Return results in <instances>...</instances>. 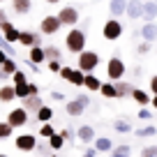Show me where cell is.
Masks as SVG:
<instances>
[{
    "mask_svg": "<svg viewBox=\"0 0 157 157\" xmlns=\"http://www.w3.org/2000/svg\"><path fill=\"white\" fill-rule=\"evenodd\" d=\"M65 46H67L69 53H81V51H86V33L78 28H72L67 33V37H65Z\"/></svg>",
    "mask_w": 157,
    "mask_h": 157,
    "instance_id": "1",
    "label": "cell"
},
{
    "mask_svg": "<svg viewBox=\"0 0 157 157\" xmlns=\"http://www.w3.org/2000/svg\"><path fill=\"white\" fill-rule=\"evenodd\" d=\"M76 67L78 69H83L86 74H90V72H95V69L99 67V53L97 51H81L78 53V58H76Z\"/></svg>",
    "mask_w": 157,
    "mask_h": 157,
    "instance_id": "2",
    "label": "cell"
},
{
    "mask_svg": "<svg viewBox=\"0 0 157 157\" xmlns=\"http://www.w3.org/2000/svg\"><path fill=\"white\" fill-rule=\"evenodd\" d=\"M125 72H127V67H125V63H123L120 56L109 58V63H106V76H109V81H120V78L125 76Z\"/></svg>",
    "mask_w": 157,
    "mask_h": 157,
    "instance_id": "3",
    "label": "cell"
},
{
    "mask_svg": "<svg viewBox=\"0 0 157 157\" xmlns=\"http://www.w3.org/2000/svg\"><path fill=\"white\" fill-rule=\"evenodd\" d=\"M102 35H104L106 42H116V39H120V37H123V23H120L118 19H109L106 23H104V28H102Z\"/></svg>",
    "mask_w": 157,
    "mask_h": 157,
    "instance_id": "4",
    "label": "cell"
},
{
    "mask_svg": "<svg viewBox=\"0 0 157 157\" xmlns=\"http://www.w3.org/2000/svg\"><path fill=\"white\" fill-rule=\"evenodd\" d=\"M63 28V23H60V19H58V14H49V16H44L42 19V23H39V30H42V35H56L58 30Z\"/></svg>",
    "mask_w": 157,
    "mask_h": 157,
    "instance_id": "5",
    "label": "cell"
},
{
    "mask_svg": "<svg viewBox=\"0 0 157 157\" xmlns=\"http://www.w3.org/2000/svg\"><path fill=\"white\" fill-rule=\"evenodd\" d=\"M7 123H10L12 127H23V125H28V111H25L23 106L12 109V111L7 113Z\"/></svg>",
    "mask_w": 157,
    "mask_h": 157,
    "instance_id": "6",
    "label": "cell"
},
{
    "mask_svg": "<svg viewBox=\"0 0 157 157\" xmlns=\"http://www.w3.org/2000/svg\"><path fill=\"white\" fill-rule=\"evenodd\" d=\"M58 19H60V23H63V25L74 28V25L78 23V10H76V7H72V5H67V7H63V10L58 12Z\"/></svg>",
    "mask_w": 157,
    "mask_h": 157,
    "instance_id": "7",
    "label": "cell"
},
{
    "mask_svg": "<svg viewBox=\"0 0 157 157\" xmlns=\"http://www.w3.org/2000/svg\"><path fill=\"white\" fill-rule=\"evenodd\" d=\"M19 44L30 49V46H42V33H33V30H21Z\"/></svg>",
    "mask_w": 157,
    "mask_h": 157,
    "instance_id": "8",
    "label": "cell"
},
{
    "mask_svg": "<svg viewBox=\"0 0 157 157\" xmlns=\"http://www.w3.org/2000/svg\"><path fill=\"white\" fill-rule=\"evenodd\" d=\"M16 148H19L21 152H30L37 148V139H35V134H19L16 136Z\"/></svg>",
    "mask_w": 157,
    "mask_h": 157,
    "instance_id": "9",
    "label": "cell"
},
{
    "mask_svg": "<svg viewBox=\"0 0 157 157\" xmlns=\"http://www.w3.org/2000/svg\"><path fill=\"white\" fill-rule=\"evenodd\" d=\"M125 16L132 19V21L143 19V0H127V12H125Z\"/></svg>",
    "mask_w": 157,
    "mask_h": 157,
    "instance_id": "10",
    "label": "cell"
},
{
    "mask_svg": "<svg viewBox=\"0 0 157 157\" xmlns=\"http://www.w3.org/2000/svg\"><path fill=\"white\" fill-rule=\"evenodd\" d=\"M0 33L5 35V39L10 42V44H16L19 42V37H21V30L16 28L12 21H7V23H2V28H0Z\"/></svg>",
    "mask_w": 157,
    "mask_h": 157,
    "instance_id": "11",
    "label": "cell"
},
{
    "mask_svg": "<svg viewBox=\"0 0 157 157\" xmlns=\"http://www.w3.org/2000/svg\"><path fill=\"white\" fill-rule=\"evenodd\" d=\"M127 12V0H109V14L113 19H120Z\"/></svg>",
    "mask_w": 157,
    "mask_h": 157,
    "instance_id": "12",
    "label": "cell"
},
{
    "mask_svg": "<svg viewBox=\"0 0 157 157\" xmlns=\"http://www.w3.org/2000/svg\"><path fill=\"white\" fill-rule=\"evenodd\" d=\"M28 60H30L33 65H42V63H46L44 46H30V51H28Z\"/></svg>",
    "mask_w": 157,
    "mask_h": 157,
    "instance_id": "13",
    "label": "cell"
},
{
    "mask_svg": "<svg viewBox=\"0 0 157 157\" xmlns=\"http://www.w3.org/2000/svg\"><path fill=\"white\" fill-rule=\"evenodd\" d=\"M21 102H23V109H25V111H35V113L44 106V102H42V97H39V95H28V97L21 99Z\"/></svg>",
    "mask_w": 157,
    "mask_h": 157,
    "instance_id": "14",
    "label": "cell"
},
{
    "mask_svg": "<svg viewBox=\"0 0 157 157\" xmlns=\"http://www.w3.org/2000/svg\"><path fill=\"white\" fill-rule=\"evenodd\" d=\"M141 37L146 39V42H155V39H157V23H155V21H146V23H143Z\"/></svg>",
    "mask_w": 157,
    "mask_h": 157,
    "instance_id": "15",
    "label": "cell"
},
{
    "mask_svg": "<svg viewBox=\"0 0 157 157\" xmlns=\"http://www.w3.org/2000/svg\"><path fill=\"white\" fill-rule=\"evenodd\" d=\"M83 111H86V106L78 102V99H69V102L65 104V113H67V116H72V118H78Z\"/></svg>",
    "mask_w": 157,
    "mask_h": 157,
    "instance_id": "16",
    "label": "cell"
},
{
    "mask_svg": "<svg viewBox=\"0 0 157 157\" xmlns=\"http://www.w3.org/2000/svg\"><path fill=\"white\" fill-rule=\"evenodd\" d=\"M76 136H78V141H83V143H90V141H95V127H90V125H81V127L76 129Z\"/></svg>",
    "mask_w": 157,
    "mask_h": 157,
    "instance_id": "17",
    "label": "cell"
},
{
    "mask_svg": "<svg viewBox=\"0 0 157 157\" xmlns=\"http://www.w3.org/2000/svg\"><path fill=\"white\" fill-rule=\"evenodd\" d=\"M129 97H132V99H134L136 104H141V106H148V104L152 102V97H150V95L146 93V90H141V88H134Z\"/></svg>",
    "mask_w": 157,
    "mask_h": 157,
    "instance_id": "18",
    "label": "cell"
},
{
    "mask_svg": "<svg viewBox=\"0 0 157 157\" xmlns=\"http://www.w3.org/2000/svg\"><path fill=\"white\" fill-rule=\"evenodd\" d=\"M143 19L146 21H155L157 19V2L155 0H146V2H143Z\"/></svg>",
    "mask_w": 157,
    "mask_h": 157,
    "instance_id": "19",
    "label": "cell"
},
{
    "mask_svg": "<svg viewBox=\"0 0 157 157\" xmlns=\"http://www.w3.org/2000/svg\"><path fill=\"white\" fill-rule=\"evenodd\" d=\"M12 10L23 16V14H28V12L33 10V0H12Z\"/></svg>",
    "mask_w": 157,
    "mask_h": 157,
    "instance_id": "20",
    "label": "cell"
},
{
    "mask_svg": "<svg viewBox=\"0 0 157 157\" xmlns=\"http://www.w3.org/2000/svg\"><path fill=\"white\" fill-rule=\"evenodd\" d=\"M83 88H88L90 93H99V88H102V81H99L97 76H95L93 72L86 74V81H83Z\"/></svg>",
    "mask_w": 157,
    "mask_h": 157,
    "instance_id": "21",
    "label": "cell"
},
{
    "mask_svg": "<svg viewBox=\"0 0 157 157\" xmlns=\"http://www.w3.org/2000/svg\"><path fill=\"white\" fill-rule=\"evenodd\" d=\"M12 99H16V86H0V102H12Z\"/></svg>",
    "mask_w": 157,
    "mask_h": 157,
    "instance_id": "22",
    "label": "cell"
},
{
    "mask_svg": "<svg viewBox=\"0 0 157 157\" xmlns=\"http://www.w3.org/2000/svg\"><path fill=\"white\" fill-rule=\"evenodd\" d=\"M95 148H97V152H111L113 141L109 136H99V139H95Z\"/></svg>",
    "mask_w": 157,
    "mask_h": 157,
    "instance_id": "23",
    "label": "cell"
},
{
    "mask_svg": "<svg viewBox=\"0 0 157 157\" xmlns=\"http://www.w3.org/2000/svg\"><path fill=\"white\" fill-rule=\"evenodd\" d=\"M113 83H116V90H118V99H125L127 97V95H132V86L129 83H125V81H113Z\"/></svg>",
    "mask_w": 157,
    "mask_h": 157,
    "instance_id": "24",
    "label": "cell"
},
{
    "mask_svg": "<svg viewBox=\"0 0 157 157\" xmlns=\"http://www.w3.org/2000/svg\"><path fill=\"white\" fill-rule=\"evenodd\" d=\"M83 81H86V72L78 69V67H74V74H72V78H69V83L76 86V88H83Z\"/></svg>",
    "mask_w": 157,
    "mask_h": 157,
    "instance_id": "25",
    "label": "cell"
},
{
    "mask_svg": "<svg viewBox=\"0 0 157 157\" xmlns=\"http://www.w3.org/2000/svg\"><path fill=\"white\" fill-rule=\"evenodd\" d=\"M99 93H102V97H106V99H113V97H118V90H116V83H102V88H99Z\"/></svg>",
    "mask_w": 157,
    "mask_h": 157,
    "instance_id": "26",
    "label": "cell"
},
{
    "mask_svg": "<svg viewBox=\"0 0 157 157\" xmlns=\"http://www.w3.org/2000/svg\"><path fill=\"white\" fill-rule=\"evenodd\" d=\"M35 116H37V123H49L51 118H53V109L51 106H42Z\"/></svg>",
    "mask_w": 157,
    "mask_h": 157,
    "instance_id": "27",
    "label": "cell"
},
{
    "mask_svg": "<svg viewBox=\"0 0 157 157\" xmlns=\"http://www.w3.org/2000/svg\"><path fill=\"white\" fill-rule=\"evenodd\" d=\"M134 134H136V136H141V139H146V136H155V134H157V127H155V125L139 127V129H134Z\"/></svg>",
    "mask_w": 157,
    "mask_h": 157,
    "instance_id": "28",
    "label": "cell"
},
{
    "mask_svg": "<svg viewBox=\"0 0 157 157\" xmlns=\"http://www.w3.org/2000/svg\"><path fill=\"white\" fill-rule=\"evenodd\" d=\"M44 53H46V63H49V60H60V49L58 46H44Z\"/></svg>",
    "mask_w": 157,
    "mask_h": 157,
    "instance_id": "29",
    "label": "cell"
},
{
    "mask_svg": "<svg viewBox=\"0 0 157 157\" xmlns=\"http://www.w3.org/2000/svg\"><path fill=\"white\" fill-rule=\"evenodd\" d=\"M49 146L53 148V150H60V148L65 146V139H63V134H60V132H56L53 136L49 139Z\"/></svg>",
    "mask_w": 157,
    "mask_h": 157,
    "instance_id": "30",
    "label": "cell"
},
{
    "mask_svg": "<svg viewBox=\"0 0 157 157\" xmlns=\"http://www.w3.org/2000/svg\"><path fill=\"white\" fill-rule=\"evenodd\" d=\"M113 129H116V132H120V134H129V132H134L132 125L125 123V120H116V123H113Z\"/></svg>",
    "mask_w": 157,
    "mask_h": 157,
    "instance_id": "31",
    "label": "cell"
},
{
    "mask_svg": "<svg viewBox=\"0 0 157 157\" xmlns=\"http://www.w3.org/2000/svg\"><path fill=\"white\" fill-rule=\"evenodd\" d=\"M53 134H56L53 125H51V123H42V127H39V136H42V139H51Z\"/></svg>",
    "mask_w": 157,
    "mask_h": 157,
    "instance_id": "32",
    "label": "cell"
},
{
    "mask_svg": "<svg viewBox=\"0 0 157 157\" xmlns=\"http://www.w3.org/2000/svg\"><path fill=\"white\" fill-rule=\"evenodd\" d=\"M0 67L5 69V74H10V76H12V74L16 72V69H19V67H16V60L12 58V56H10V58H7L5 63H2V65H0Z\"/></svg>",
    "mask_w": 157,
    "mask_h": 157,
    "instance_id": "33",
    "label": "cell"
},
{
    "mask_svg": "<svg viewBox=\"0 0 157 157\" xmlns=\"http://www.w3.org/2000/svg\"><path fill=\"white\" fill-rule=\"evenodd\" d=\"M28 95H30V81H28V83L16 86V99H25Z\"/></svg>",
    "mask_w": 157,
    "mask_h": 157,
    "instance_id": "34",
    "label": "cell"
},
{
    "mask_svg": "<svg viewBox=\"0 0 157 157\" xmlns=\"http://www.w3.org/2000/svg\"><path fill=\"white\" fill-rule=\"evenodd\" d=\"M12 83H14V86L28 83V78H25V72H21V69H16V72L12 74Z\"/></svg>",
    "mask_w": 157,
    "mask_h": 157,
    "instance_id": "35",
    "label": "cell"
},
{
    "mask_svg": "<svg viewBox=\"0 0 157 157\" xmlns=\"http://www.w3.org/2000/svg\"><path fill=\"white\" fill-rule=\"evenodd\" d=\"M12 132H14V127H12L7 120H5V123H0V139H10Z\"/></svg>",
    "mask_w": 157,
    "mask_h": 157,
    "instance_id": "36",
    "label": "cell"
},
{
    "mask_svg": "<svg viewBox=\"0 0 157 157\" xmlns=\"http://www.w3.org/2000/svg\"><path fill=\"white\" fill-rule=\"evenodd\" d=\"M150 49H152V42H146V39H143L141 44L136 46V53L139 56H146V53H150Z\"/></svg>",
    "mask_w": 157,
    "mask_h": 157,
    "instance_id": "37",
    "label": "cell"
},
{
    "mask_svg": "<svg viewBox=\"0 0 157 157\" xmlns=\"http://www.w3.org/2000/svg\"><path fill=\"white\" fill-rule=\"evenodd\" d=\"M141 157H157V146H146L141 150Z\"/></svg>",
    "mask_w": 157,
    "mask_h": 157,
    "instance_id": "38",
    "label": "cell"
},
{
    "mask_svg": "<svg viewBox=\"0 0 157 157\" xmlns=\"http://www.w3.org/2000/svg\"><path fill=\"white\" fill-rule=\"evenodd\" d=\"M46 67H49V69H51L53 74H60L63 65H60V60H49V63H46Z\"/></svg>",
    "mask_w": 157,
    "mask_h": 157,
    "instance_id": "39",
    "label": "cell"
},
{
    "mask_svg": "<svg viewBox=\"0 0 157 157\" xmlns=\"http://www.w3.org/2000/svg\"><path fill=\"white\" fill-rule=\"evenodd\" d=\"M111 152H118V155H129V152H132V148H129V146H113Z\"/></svg>",
    "mask_w": 157,
    "mask_h": 157,
    "instance_id": "40",
    "label": "cell"
},
{
    "mask_svg": "<svg viewBox=\"0 0 157 157\" xmlns=\"http://www.w3.org/2000/svg\"><path fill=\"white\" fill-rule=\"evenodd\" d=\"M72 74H74V67H63V69H60V76H63L65 81H69V78H72Z\"/></svg>",
    "mask_w": 157,
    "mask_h": 157,
    "instance_id": "41",
    "label": "cell"
},
{
    "mask_svg": "<svg viewBox=\"0 0 157 157\" xmlns=\"http://www.w3.org/2000/svg\"><path fill=\"white\" fill-rule=\"evenodd\" d=\"M139 118H141V120H150V118H152V113L148 111L146 106H141V109H139Z\"/></svg>",
    "mask_w": 157,
    "mask_h": 157,
    "instance_id": "42",
    "label": "cell"
},
{
    "mask_svg": "<svg viewBox=\"0 0 157 157\" xmlns=\"http://www.w3.org/2000/svg\"><path fill=\"white\" fill-rule=\"evenodd\" d=\"M76 99L83 104V106H88V104H90V95H86V93H78V95H76Z\"/></svg>",
    "mask_w": 157,
    "mask_h": 157,
    "instance_id": "43",
    "label": "cell"
},
{
    "mask_svg": "<svg viewBox=\"0 0 157 157\" xmlns=\"http://www.w3.org/2000/svg\"><path fill=\"white\" fill-rule=\"evenodd\" d=\"M81 157H97V148H86V152H83V155H81Z\"/></svg>",
    "mask_w": 157,
    "mask_h": 157,
    "instance_id": "44",
    "label": "cell"
},
{
    "mask_svg": "<svg viewBox=\"0 0 157 157\" xmlns=\"http://www.w3.org/2000/svg\"><path fill=\"white\" fill-rule=\"evenodd\" d=\"M150 90L157 95V74H155V76H150Z\"/></svg>",
    "mask_w": 157,
    "mask_h": 157,
    "instance_id": "45",
    "label": "cell"
},
{
    "mask_svg": "<svg viewBox=\"0 0 157 157\" xmlns=\"http://www.w3.org/2000/svg\"><path fill=\"white\" fill-rule=\"evenodd\" d=\"M60 134H63V139H65V141H69V139L74 136V132H72V129H63Z\"/></svg>",
    "mask_w": 157,
    "mask_h": 157,
    "instance_id": "46",
    "label": "cell"
},
{
    "mask_svg": "<svg viewBox=\"0 0 157 157\" xmlns=\"http://www.w3.org/2000/svg\"><path fill=\"white\" fill-rule=\"evenodd\" d=\"M7 21H10V19H7V12L0 10V28H2V23H7Z\"/></svg>",
    "mask_w": 157,
    "mask_h": 157,
    "instance_id": "47",
    "label": "cell"
},
{
    "mask_svg": "<svg viewBox=\"0 0 157 157\" xmlns=\"http://www.w3.org/2000/svg\"><path fill=\"white\" fill-rule=\"evenodd\" d=\"M49 148H51V146H44V143H37V148H35V150H39L42 155H44V152H49Z\"/></svg>",
    "mask_w": 157,
    "mask_h": 157,
    "instance_id": "48",
    "label": "cell"
},
{
    "mask_svg": "<svg viewBox=\"0 0 157 157\" xmlns=\"http://www.w3.org/2000/svg\"><path fill=\"white\" fill-rule=\"evenodd\" d=\"M7 58H10V53H7V51H5V49H0V65L5 63V60H7Z\"/></svg>",
    "mask_w": 157,
    "mask_h": 157,
    "instance_id": "49",
    "label": "cell"
},
{
    "mask_svg": "<svg viewBox=\"0 0 157 157\" xmlns=\"http://www.w3.org/2000/svg\"><path fill=\"white\" fill-rule=\"evenodd\" d=\"M51 97H53V99H58V102H60V99H63V97H65V95H63V93H60V90H53V93H51Z\"/></svg>",
    "mask_w": 157,
    "mask_h": 157,
    "instance_id": "50",
    "label": "cell"
},
{
    "mask_svg": "<svg viewBox=\"0 0 157 157\" xmlns=\"http://www.w3.org/2000/svg\"><path fill=\"white\" fill-rule=\"evenodd\" d=\"M30 95H39V86H35V83H30Z\"/></svg>",
    "mask_w": 157,
    "mask_h": 157,
    "instance_id": "51",
    "label": "cell"
},
{
    "mask_svg": "<svg viewBox=\"0 0 157 157\" xmlns=\"http://www.w3.org/2000/svg\"><path fill=\"white\" fill-rule=\"evenodd\" d=\"M7 78H10V74H5V69L0 67V81H7Z\"/></svg>",
    "mask_w": 157,
    "mask_h": 157,
    "instance_id": "52",
    "label": "cell"
},
{
    "mask_svg": "<svg viewBox=\"0 0 157 157\" xmlns=\"http://www.w3.org/2000/svg\"><path fill=\"white\" fill-rule=\"evenodd\" d=\"M150 106H152V109H155V111H157V95H155V97H152V102H150Z\"/></svg>",
    "mask_w": 157,
    "mask_h": 157,
    "instance_id": "53",
    "label": "cell"
},
{
    "mask_svg": "<svg viewBox=\"0 0 157 157\" xmlns=\"http://www.w3.org/2000/svg\"><path fill=\"white\" fill-rule=\"evenodd\" d=\"M44 2H49V5H58V2H63V0H44Z\"/></svg>",
    "mask_w": 157,
    "mask_h": 157,
    "instance_id": "54",
    "label": "cell"
},
{
    "mask_svg": "<svg viewBox=\"0 0 157 157\" xmlns=\"http://www.w3.org/2000/svg\"><path fill=\"white\" fill-rule=\"evenodd\" d=\"M109 157H129V155H118V152H111Z\"/></svg>",
    "mask_w": 157,
    "mask_h": 157,
    "instance_id": "55",
    "label": "cell"
},
{
    "mask_svg": "<svg viewBox=\"0 0 157 157\" xmlns=\"http://www.w3.org/2000/svg\"><path fill=\"white\" fill-rule=\"evenodd\" d=\"M0 157H7V155H2V152H0Z\"/></svg>",
    "mask_w": 157,
    "mask_h": 157,
    "instance_id": "56",
    "label": "cell"
},
{
    "mask_svg": "<svg viewBox=\"0 0 157 157\" xmlns=\"http://www.w3.org/2000/svg\"><path fill=\"white\" fill-rule=\"evenodd\" d=\"M51 157H58V155H51Z\"/></svg>",
    "mask_w": 157,
    "mask_h": 157,
    "instance_id": "57",
    "label": "cell"
},
{
    "mask_svg": "<svg viewBox=\"0 0 157 157\" xmlns=\"http://www.w3.org/2000/svg\"><path fill=\"white\" fill-rule=\"evenodd\" d=\"M0 2H5V0H0Z\"/></svg>",
    "mask_w": 157,
    "mask_h": 157,
    "instance_id": "58",
    "label": "cell"
},
{
    "mask_svg": "<svg viewBox=\"0 0 157 157\" xmlns=\"http://www.w3.org/2000/svg\"><path fill=\"white\" fill-rule=\"evenodd\" d=\"M143 2H146V0H143Z\"/></svg>",
    "mask_w": 157,
    "mask_h": 157,
    "instance_id": "59",
    "label": "cell"
},
{
    "mask_svg": "<svg viewBox=\"0 0 157 157\" xmlns=\"http://www.w3.org/2000/svg\"><path fill=\"white\" fill-rule=\"evenodd\" d=\"M155 2H157V0H155Z\"/></svg>",
    "mask_w": 157,
    "mask_h": 157,
    "instance_id": "60",
    "label": "cell"
}]
</instances>
